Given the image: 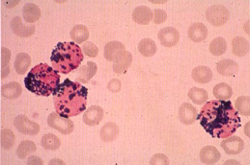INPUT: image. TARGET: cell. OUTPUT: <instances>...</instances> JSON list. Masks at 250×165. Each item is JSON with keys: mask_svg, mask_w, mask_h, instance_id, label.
<instances>
[{"mask_svg": "<svg viewBox=\"0 0 250 165\" xmlns=\"http://www.w3.org/2000/svg\"><path fill=\"white\" fill-rule=\"evenodd\" d=\"M60 139L54 134H47L41 139V145L51 151H55L60 147Z\"/></svg>", "mask_w": 250, "mask_h": 165, "instance_id": "cell-29", "label": "cell"}, {"mask_svg": "<svg viewBox=\"0 0 250 165\" xmlns=\"http://www.w3.org/2000/svg\"><path fill=\"white\" fill-rule=\"evenodd\" d=\"M233 54L238 57L246 56L250 52V43L243 37H236L232 41Z\"/></svg>", "mask_w": 250, "mask_h": 165, "instance_id": "cell-24", "label": "cell"}, {"mask_svg": "<svg viewBox=\"0 0 250 165\" xmlns=\"http://www.w3.org/2000/svg\"><path fill=\"white\" fill-rule=\"evenodd\" d=\"M150 165H169V160H168V158H167L166 156H164L163 154H157V155H155V156L151 159Z\"/></svg>", "mask_w": 250, "mask_h": 165, "instance_id": "cell-37", "label": "cell"}, {"mask_svg": "<svg viewBox=\"0 0 250 165\" xmlns=\"http://www.w3.org/2000/svg\"><path fill=\"white\" fill-rule=\"evenodd\" d=\"M119 135V127L113 122H107L101 130V138L105 142L113 141Z\"/></svg>", "mask_w": 250, "mask_h": 165, "instance_id": "cell-22", "label": "cell"}, {"mask_svg": "<svg viewBox=\"0 0 250 165\" xmlns=\"http://www.w3.org/2000/svg\"><path fill=\"white\" fill-rule=\"evenodd\" d=\"M232 94H233L232 88L225 83L217 84L214 88V95L215 98H217V100H227L231 98Z\"/></svg>", "mask_w": 250, "mask_h": 165, "instance_id": "cell-28", "label": "cell"}, {"mask_svg": "<svg viewBox=\"0 0 250 165\" xmlns=\"http://www.w3.org/2000/svg\"><path fill=\"white\" fill-rule=\"evenodd\" d=\"M192 79L199 84H208L213 79V71L207 66H198L192 70Z\"/></svg>", "mask_w": 250, "mask_h": 165, "instance_id": "cell-20", "label": "cell"}, {"mask_svg": "<svg viewBox=\"0 0 250 165\" xmlns=\"http://www.w3.org/2000/svg\"><path fill=\"white\" fill-rule=\"evenodd\" d=\"M227 49V43L223 38H215L210 45V52L214 56L223 55Z\"/></svg>", "mask_w": 250, "mask_h": 165, "instance_id": "cell-32", "label": "cell"}, {"mask_svg": "<svg viewBox=\"0 0 250 165\" xmlns=\"http://www.w3.org/2000/svg\"><path fill=\"white\" fill-rule=\"evenodd\" d=\"M138 50L144 57H152L157 52V45L151 39H143L138 45Z\"/></svg>", "mask_w": 250, "mask_h": 165, "instance_id": "cell-27", "label": "cell"}, {"mask_svg": "<svg viewBox=\"0 0 250 165\" xmlns=\"http://www.w3.org/2000/svg\"><path fill=\"white\" fill-rule=\"evenodd\" d=\"M132 61V55L125 51L123 55L121 56L117 60L114 61L113 70L117 74H123L128 69Z\"/></svg>", "mask_w": 250, "mask_h": 165, "instance_id": "cell-25", "label": "cell"}, {"mask_svg": "<svg viewBox=\"0 0 250 165\" xmlns=\"http://www.w3.org/2000/svg\"><path fill=\"white\" fill-rule=\"evenodd\" d=\"M11 27H12L13 32L20 38H29L35 33V26L34 25H29V26L24 25L19 16H15L12 19Z\"/></svg>", "mask_w": 250, "mask_h": 165, "instance_id": "cell-11", "label": "cell"}, {"mask_svg": "<svg viewBox=\"0 0 250 165\" xmlns=\"http://www.w3.org/2000/svg\"><path fill=\"white\" fill-rule=\"evenodd\" d=\"M104 117V110L100 106H91L83 114V122L88 126L100 124Z\"/></svg>", "mask_w": 250, "mask_h": 165, "instance_id": "cell-13", "label": "cell"}, {"mask_svg": "<svg viewBox=\"0 0 250 165\" xmlns=\"http://www.w3.org/2000/svg\"><path fill=\"white\" fill-rule=\"evenodd\" d=\"M216 70L222 76L233 77L239 72V65L233 60H221L216 63Z\"/></svg>", "mask_w": 250, "mask_h": 165, "instance_id": "cell-15", "label": "cell"}, {"mask_svg": "<svg viewBox=\"0 0 250 165\" xmlns=\"http://www.w3.org/2000/svg\"><path fill=\"white\" fill-rule=\"evenodd\" d=\"M108 90L111 92H119L121 90V82L118 79H112L107 85Z\"/></svg>", "mask_w": 250, "mask_h": 165, "instance_id": "cell-39", "label": "cell"}, {"mask_svg": "<svg viewBox=\"0 0 250 165\" xmlns=\"http://www.w3.org/2000/svg\"><path fill=\"white\" fill-rule=\"evenodd\" d=\"M220 157L219 151L214 146H206L200 152V160L204 165H215Z\"/></svg>", "mask_w": 250, "mask_h": 165, "instance_id": "cell-17", "label": "cell"}, {"mask_svg": "<svg viewBox=\"0 0 250 165\" xmlns=\"http://www.w3.org/2000/svg\"><path fill=\"white\" fill-rule=\"evenodd\" d=\"M14 125L16 129L23 134L28 135H36L40 132V126L34 122L31 121L27 116L25 115H18L15 118Z\"/></svg>", "mask_w": 250, "mask_h": 165, "instance_id": "cell-7", "label": "cell"}, {"mask_svg": "<svg viewBox=\"0 0 250 165\" xmlns=\"http://www.w3.org/2000/svg\"><path fill=\"white\" fill-rule=\"evenodd\" d=\"M250 123H248V124L246 125V134H247V135H248V136H250V131H249V130H250Z\"/></svg>", "mask_w": 250, "mask_h": 165, "instance_id": "cell-41", "label": "cell"}, {"mask_svg": "<svg viewBox=\"0 0 250 165\" xmlns=\"http://www.w3.org/2000/svg\"><path fill=\"white\" fill-rule=\"evenodd\" d=\"M10 59H11L10 50L3 47L1 49V78H6L10 72V68H9Z\"/></svg>", "mask_w": 250, "mask_h": 165, "instance_id": "cell-34", "label": "cell"}, {"mask_svg": "<svg viewBox=\"0 0 250 165\" xmlns=\"http://www.w3.org/2000/svg\"><path fill=\"white\" fill-rule=\"evenodd\" d=\"M221 147L228 155H238L245 148V141L240 136H228L221 142Z\"/></svg>", "mask_w": 250, "mask_h": 165, "instance_id": "cell-9", "label": "cell"}, {"mask_svg": "<svg viewBox=\"0 0 250 165\" xmlns=\"http://www.w3.org/2000/svg\"><path fill=\"white\" fill-rule=\"evenodd\" d=\"M81 50L85 53V55L88 56V57H91V58H95L96 56L99 54V48L96 45H94L93 43L91 42H86L83 45H82V48Z\"/></svg>", "mask_w": 250, "mask_h": 165, "instance_id": "cell-36", "label": "cell"}, {"mask_svg": "<svg viewBox=\"0 0 250 165\" xmlns=\"http://www.w3.org/2000/svg\"><path fill=\"white\" fill-rule=\"evenodd\" d=\"M98 66L93 61H88L86 64L80 66L76 70L75 80L79 83H88L91 78L97 73Z\"/></svg>", "mask_w": 250, "mask_h": 165, "instance_id": "cell-10", "label": "cell"}, {"mask_svg": "<svg viewBox=\"0 0 250 165\" xmlns=\"http://www.w3.org/2000/svg\"><path fill=\"white\" fill-rule=\"evenodd\" d=\"M154 22H155V24H161V23H163L165 20H166V18H167V14L163 11V10H161V9H157V10H155V12H154Z\"/></svg>", "mask_w": 250, "mask_h": 165, "instance_id": "cell-38", "label": "cell"}, {"mask_svg": "<svg viewBox=\"0 0 250 165\" xmlns=\"http://www.w3.org/2000/svg\"><path fill=\"white\" fill-rule=\"evenodd\" d=\"M197 117V110L189 103H184L179 109V119L183 124L190 125Z\"/></svg>", "mask_w": 250, "mask_h": 165, "instance_id": "cell-19", "label": "cell"}, {"mask_svg": "<svg viewBox=\"0 0 250 165\" xmlns=\"http://www.w3.org/2000/svg\"><path fill=\"white\" fill-rule=\"evenodd\" d=\"M37 147L33 141L30 140H23L20 142V144L18 147L17 154L18 157L20 159H25L28 155L36 152Z\"/></svg>", "mask_w": 250, "mask_h": 165, "instance_id": "cell-31", "label": "cell"}, {"mask_svg": "<svg viewBox=\"0 0 250 165\" xmlns=\"http://www.w3.org/2000/svg\"><path fill=\"white\" fill-rule=\"evenodd\" d=\"M236 109L245 116L250 115V99L249 96H241L236 101Z\"/></svg>", "mask_w": 250, "mask_h": 165, "instance_id": "cell-35", "label": "cell"}, {"mask_svg": "<svg viewBox=\"0 0 250 165\" xmlns=\"http://www.w3.org/2000/svg\"><path fill=\"white\" fill-rule=\"evenodd\" d=\"M188 98L197 105H202L208 99V92L200 88H192L188 93Z\"/></svg>", "mask_w": 250, "mask_h": 165, "instance_id": "cell-30", "label": "cell"}, {"mask_svg": "<svg viewBox=\"0 0 250 165\" xmlns=\"http://www.w3.org/2000/svg\"><path fill=\"white\" fill-rule=\"evenodd\" d=\"M196 118L203 129L214 138H226L241 127L239 112L226 100L206 103Z\"/></svg>", "mask_w": 250, "mask_h": 165, "instance_id": "cell-1", "label": "cell"}, {"mask_svg": "<svg viewBox=\"0 0 250 165\" xmlns=\"http://www.w3.org/2000/svg\"><path fill=\"white\" fill-rule=\"evenodd\" d=\"M53 67L63 74H68L77 69L83 60L81 48L74 43H59L51 57Z\"/></svg>", "mask_w": 250, "mask_h": 165, "instance_id": "cell-4", "label": "cell"}, {"mask_svg": "<svg viewBox=\"0 0 250 165\" xmlns=\"http://www.w3.org/2000/svg\"><path fill=\"white\" fill-rule=\"evenodd\" d=\"M1 135V147L5 150H9L14 146L15 135L9 129H4L0 133Z\"/></svg>", "mask_w": 250, "mask_h": 165, "instance_id": "cell-33", "label": "cell"}, {"mask_svg": "<svg viewBox=\"0 0 250 165\" xmlns=\"http://www.w3.org/2000/svg\"><path fill=\"white\" fill-rule=\"evenodd\" d=\"M208 21L214 26H222L229 20L230 13L226 7L220 4L211 6L206 12Z\"/></svg>", "mask_w": 250, "mask_h": 165, "instance_id": "cell-5", "label": "cell"}, {"mask_svg": "<svg viewBox=\"0 0 250 165\" xmlns=\"http://www.w3.org/2000/svg\"><path fill=\"white\" fill-rule=\"evenodd\" d=\"M48 124L51 128L57 130L63 135H69V134L72 133L73 129H74L73 122L71 119L63 117L61 115H59L56 111L52 112L49 115Z\"/></svg>", "mask_w": 250, "mask_h": 165, "instance_id": "cell-6", "label": "cell"}, {"mask_svg": "<svg viewBox=\"0 0 250 165\" xmlns=\"http://www.w3.org/2000/svg\"><path fill=\"white\" fill-rule=\"evenodd\" d=\"M59 83L60 76L48 63H40L33 67L24 79L26 89L32 93L42 96L54 94L58 89Z\"/></svg>", "mask_w": 250, "mask_h": 165, "instance_id": "cell-3", "label": "cell"}, {"mask_svg": "<svg viewBox=\"0 0 250 165\" xmlns=\"http://www.w3.org/2000/svg\"><path fill=\"white\" fill-rule=\"evenodd\" d=\"M188 38L194 43H201L208 37V29L201 22L193 23L188 31Z\"/></svg>", "mask_w": 250, "mask_h": 165, "instance_id": "cell-16", "label": "cell"}, {"mask_svg": "<svg viewBox=\"0 0 250 165\" xmlns=\"http://www.w3.org/2000/svg\"><path fill=\"white\" fill-rule=\"evenodd\" d=\"M30 64H31V58L28 54L19 53L16 57L15 69L18 74H20V75L24 74L27 71V69L29 68Z\"/></svg>", "mask_w": 250, "mask_h": 165, "instance_id": "cell-26", "label": "cell"}, {"mask_svg": "<svg viewBox=\"0 0 250 165\" xmlns=\"http://www.w3.org/2000/svg\"><path fill=\"white\" fill-rule=\"evenodd\" d=\"M153 11L147 6H138L134 9L132 14L133 21L141 25L149 24L153 19Z\"/></svg>", "mask_w": 250, "mask_h": 165, "instance_id": "cell-14", "label": "cell"}, {"mask_svg": "<svg viewBox=\"0 0 250 165\" xmlns=\"http://www.w3.org/2000/svg\"><path fill=\"white\" fill-rule=\"evenodd\" d=\"M161 44L165 47L175 46L180 40V33L174 27H165L159 32Z\"/></svg>", "mask_w": 250, "mask_h": 165, "instance_id": "cell-8", "label": "cell"}, {"mask_svg": "<svg viewBox=\"0 0 250 165\" xmlns=\"http://www.w3.org/2000/svg\"><path fill=\"white\" fill-rule=\"evenodd\" d=\"M125 52V45L120 42H110L105 46V58L109 61L117 60Z\"/></svg>", "mask_w": 250, "mask_h": 165, "instance_id": "cell-12", "label": "cell"}, {"mask_svg": "<svg viewBox=\"0 0 250 165\" xmlns=\"http://www.w3.org/2000/svg\"><path fill=\"white\" fill-rule=\"evenodd\" d=\"M22 15L27 23H35L40 19L42 12L36 4L28 3L22 9Z\"/></svg>", "mask_w": 250, "mask_h": 165, "instance_id": "cell-18", "label": "cell"}, {"mask_svg": "<svg viewBox=\"0 0 250 165\" xmlns=\"http://www.w3.org/2000/svg\"><path fill=\"white\" fill-rule=\"evenodd\" d=\"M28 165H43V161H41L38 157H30L27 162Z\"/></svg>", "mask_w": 250, "mask_h": 165, "instance_id": "cell-40", "label": "cell"}, {"mask_svg": "<svg viewBox=\"0 0 250 165\" xmlns=\"http://www.w3.org/2000/svg\"><path fill=\"white\" fill-rule=\"evenodd\" d=\"M90 33L86 26L78 24L72 27L71 30V38L76 44H83L89 39Z\"/></svg>", "mask_w": 250, "mask_h": 165, "instance_id": "cell-23", "label": "cell"}, {"mask_svg": "<svg viewBox=\"0 0 250 165\" xmlns=\"http://www.w3.org/2000/svg\"><path fill=\"white\" fill-rule=\"evenodd\" d=\"M22 92L21 86L17 82H12L10 84H6L1 88V94L6 99H17L20 96Z\"/></svg>", "mask_w": 250, "mask_h": 165, "instance_id": "cell-21", "label": "cell"}, {"mask_svg": "<svg viewBox=\"0 0 250 165\" xmlns=\"http://www.w3.org/2000/svg\"><path fill=\"white\" fill-rule=\"evenodd\" d=\"M88 90L78 82L66 79L54 93L56 112L65 118L76 116L86 109Z\"/></svg>", "mask_w": 250, "mask_h": 165, "instance_id": "cell-2", "label": "cell"}]
</instances>
